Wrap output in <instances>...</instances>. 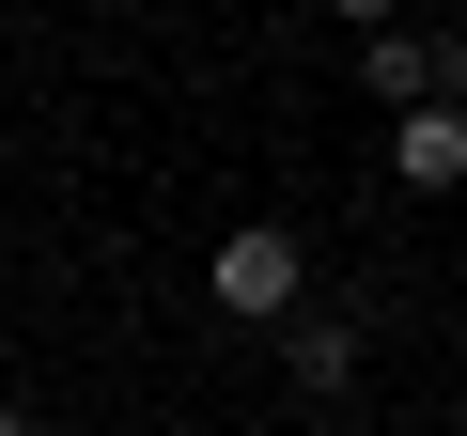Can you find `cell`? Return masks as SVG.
I'll return each instance as SVG.
<instances>
[{"instance_id": "6", "label": "cell", "mask_w": 467, "mask_h": 436, "mask_svg": "<svg viewBox=\"0 0 467 436\" xmlns=\"http://www.w3.org/2000/svg\"><path fill=\"white\" fill-rule=\"evenodd\" d=\"M327 16H358V32H374V16H420V0H327Z\"/></svg>"}, {"instance_id": "3", "label": "cell", "mask_w": 467, "mask_h": 436, "mask_svg": "<svg viewBox=\"0 0 467 436\" xmlns=\"http://www.w3.org/2000/svg\"><path fill=\"white\" fill-rule=\"evenodd\" d=\"M389 171H405L420 202H451V187H467V94H420V109H389Z\"/></svg>"}, {"instance_id": "2", "label": "cell", "mask_w": 467, "mask_h": 436, "mask_svg": "<svg viewBox=\"0 0 467 436\" xmlns=\"http://www.w3.org/2000/svg\"><path fill=\"white\" fill-rule=\"evenodd\" d=\"M281 389H296V405H343V389H358V312H312V296H296V312H281Z\"/></svg>"}, {"instance_id": "4", "label": "cell", "mask_w": 467, "mask_h": 436, "mask_svg": "<svg viewBox=\"0 0 467 436\" xmlns=\"http://www.w3.org/2000/svg\"><path fill=\"white\" fill-rule=\"evenodd\" d=\"M358 78H374V109H420V94H436V32L374 16V32H358Z\"/></svg>"}, {"instance_id": "8", "label": "cell", "mask_w": 467, "mask_h": 436, "mask_svg": "<svg viewBox=\"0 0 467 436\" xmlns=\"http://www.w3.org/2000/svg\"><path fill=\"white\" fill-rule=\"evenodd\" d=\"M451 436H467V405H451Z\"/></svg>"}, {"instance_id": "7", "label": "cell", "mask_w": 467, "mask_h": 436, "mask_svg": "<svg viewBox=\"0 0 467 436\" xmlns=\"http://www.w3.org/2000/svg\"><path fill=\"white\" fill-rule=\"evenodd\" d=\"M0 436H47V420H32V405H0Z\"/></svg>"}, {"instance_id": "1", "label": "cell", "mask_w": 467, "mask_h": 436, "mask_svg": "<svg viewBox=\"0 0 467 436\" xmlns=\"http://www.w3.org/2000/svg\"><path fill=\"white\" fill-rule=\"evenodd\" d=\"M202 296H218V312H234V327H281V312H296V296H312V250H296V234H281V218H234V234H218V250H202Z\"/></svg>"}, {"instance_id": "5", "label": "cell", "mask_w": 467, "mask_h": 436, "mask_svg": "<svg viewBox=\"0 0 467 436\" xmlns=\"http://www.w3.org/2000/svg\"><path fill=\"white\" fill-rule=\"evenodd\" d=\"M436 94H467V32H436Z\"/></svg>"}]
</instances>
